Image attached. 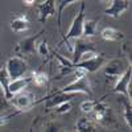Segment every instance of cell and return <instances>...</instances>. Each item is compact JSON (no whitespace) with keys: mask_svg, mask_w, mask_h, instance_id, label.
<instances>
[{"mask_svg":"<svg viewBox=\"0 0 132 132\" xmlns=\"http://www.w3.org/2000/svg\"><path fill=\"white\" fill-rule=\"evenodd\" d=\"M85 2H81V8L78 11V13L75 15L73 23L68 30V33L63 36V42L66 44V48L71 53L73 52V42L71 40H78V38H82V25H83V21H85Z\"/></svg>","mask_w":132,"mask_h":132,"instance_id":"6da1fadb","label":"cell"},{"mask_svg":"<svg viewBox=\"0 0 132 132\" xmlns=\"http://www.w3.org/2000/svg\"><path fill=\"white\" fill-rule=\"evenodd\" d=\"M5 71L9 77L11 81H15L19 78H24V75L28 71V63L23 57L12 56L9 57L7 63H5Z\"/></svg>","mask_w":132,"mask_h":132,"instance_id":"7a4b0ae2","label":"cell"},{"mask_svg":"<svg viewBox=\"0 0 132 132\" xmlns=\"http://www.w3.org/2000/svg\"><path fill=\"white\" fill-rule=\"evenodd\" d=\"M58 94H77V93H83V94H87V95H93V90H91V86H90V82L87 79V77H83L81 79H74L71 83H69L68 86L62 87L61 90L56 91Z\"/></svg>","mask_w":132,"mask_h":132,"instance_id":"3957f363","label":"cell"},{"mask_svg":"<svg viewBox=\"0 0 132 132\" xmlns=\"http://www.w3.org/2000/svg\"><path fill=\"white\" fill-rule=\"evenodd\" d=\"M129 66L126 63L123 58H114L111 61H107L104 65V75L111 79H118L122 74L126 73V70Z\"/></svg>","mask_w":132,"mask_h":132,"instance_id":"277c9868","label":"cell"},{"mask_svg":"<svg viewBox=\"0 0 132 132\" xmlns=\"http://www.w3.org/2000/svg\"><path fill=\"white\" fill-rule=\"evenodd\" d=\"M41 36V32L36 33L33 36L25 37L24 40H21L17 42V45L15 48V53L17 57L21 56H30L36 52V46H37V38Z\"/></svg>","mask_w":132,"mask_h":132,"instance_id":"5b68a950","label":"cell"},{"mask_svg":"<svg viewBox=\"0 0 132 132\" xmlns=\"http://www.w3.org/2000/svg\"><path fill=\"white\" fill-rule=\"evenodd\" d=\"M35 95L32 93H27V91H23L15 96L11 98L9 101V104H12L19 112H23L25 110H29V107H32L35 104Z\"/></svg>","mask_w":132,"mask_h":132,"instance_id":"8992f818","label":"cell"},{"mask_svg":"<svg viewBox=\"0 0 132 132\" xmlns=\"http://www.w3.org/2000/svg\"><path fill=\"white\" fill-rule=\"evenodd\" d=\"M87 52H96V49L94 48V45L91 42L86 41L85 38L74 40V42H73V52H71V54H73L71 62L74 65H77L79 62V58L83 56L85 53H87Z\"/></svg>","mask_w":132,"mask_h":132,"instance_id":"52a82bcc","label":"cell"},{"mask_svg":"<svg viewBox=\"0 0 132 132\" xmlns=\"http://www.w3.org/2000/svg\"><path fill=\"white\" fill-rule=\"evenodd\" d=\"M129 7H131L129 0H112V2H110L108 5L106 7L104 13L110 17L118 19L119 16H122Z\"/></svg>","mask_w":132,"mask_h":132,"instance_id":"ba28073f","label":"cell"},{"mask_svg":"<svg viewBox=\"0 0 132 132\" xmlns=\"http://www.w3.org/2000/svg\"><path fill=\"white\" fill-rule=\"evenodd\" d=\"M106 62H107V58L103 56V54H98V56H95L94 58H90V60H87L85 62H81V63L75 65V66L83 69L87 74H89V73H95L96 70H99L102 66L106 65Z\"/></svg>","mask_w":132,"mask_h":132,"instance_id":"9c48e42d","label":"cell"},{"mask_svg":"<svg viewBox=\"0 0 132 132\" xmlns=\"http://www.w3.org/2000/svg\"><path fill=\"white\" fill-rule=\"evenodd\" d=\"M132 83V68L129 66V68L126 70L124 74H122L119 77V78L116 79L115 82V87H114V91L116 94H122L123 96L127 98V89L128 86Z\"/></svg>","mask_w":132,"mask_h":132,"instance_id":"30bf717a","label":"cell"},{"mask_svg":"<svg viewBox=\"0 0 132 132\" xmlns=\"http://www.w3.org/2000/svg\"><path fill=\"white\" fill-rule=\"evenodd\" d=\"M38 20L41 23L46 21L49 17L56 15V2L53 0H46V2H42L41 4H38Z\"/></svg>","mask_w":132,"mask_h":132,"instance_id":"8fae6325","label":"cell"},{"mask_svg":"<svg viewBox=\"0 0 132 132\" xmlns=\"http://www.w3.org/2000/svg\"><path fill=\"white\" fill-rule=\"evenodd\" d=\"M11 30L15 33H23L29 29V20L27 15H16L11 19Z\"/></svg>","mask_w":132,"mask_h":132,"instance_id":"7c38bea8","label":"cell"},{"mask_svg":"<svg viewBox=\"0 0 132 132\" xmlns=\"http://www.w3.org/2000/svg\"><path fill=\"white\" fill-rule=\"evenodd\" d=\"M30 82V78H19V79H15V81H11L9 85H8V96H9V101H11V98L20 94V93H23L28 85Z\"/></svg>","mask_w":132,"mask_h":132,"instance_id":"4fadbf2b","label":"cell"},{"mask_svg":"<svg viewBox=\"0 0 132 132\" xmlns=\"http://www.w3.org/2000/svg\"><path fill=\"white\" fill-rule=\"evenodd\" d=\"M54 58L58 61V70H60V75H68L70 73H74L75 70V65L71 62V60L63 57L62 54L54 52Z\"/></svg>","mask_w":132,"mask_h":132,"instance_id":"5bb4252c","label":"cell"},{"mask_svg":"<svg viewBox=\"0 0 132 132\" xmlns=\"http://www.w3.org/2000/svg\"><path fill=\"white\" fill-rule=\"evenodd\" d=\"M71 94H58L56 93L54 95L48 96L46 99V103H45V108L46 110H52V108H56L57 106L65 103V102H70L71 101Z\"/></svg>","mask_w":132,"mask_h":132,"instance_id":"9a60e30c","label":"cell"},{"mask_svg":"<svg viewBox=\"0 0 132 132\" xmlns=\"http://www.w3.org/2000/svg\"><path fill=\"white\" fill-rule=\"evenodd\" d=\"M96 131H98L96 123L86 116L79 118L75 123V132H96Z\"/></svg>","mask_w":132,"mask_h":132,"instance_id":"2e32d148","label":"cell"},{"mask_svg":"<svg viewBox=\"0 0 132 132\" xmlns=\"http://www.w3.org/2000/svg\"><path fill=\"white\" fill-rule=\"evenodd\" d=\"M98 29V20L95 19H85L83 25H82V37L90 38L96 35Z\"/></svg>","mask_w":132,"mask_h":132,"instance_id":"e0dca14e","label":"cell"},{"mask_svg":"<svg viewBox=\"0 0 132 132\" xmlns=\"http://www.w3.org/2000/svg\"><path fill=\"white\" fill-rule=\"evenodd\" d=\"M101 36L106 41H122L124 38V33L122 30H119V29L107 27L101 32Z\"/></svg>","mask_w":132,"mask_h":132,"instance_id":"ac0fdd59","label":"cell"},{"mask_svg":"<svg viewBox=\"0 0 132 132\" xmlns=\"http://www.w3.org/2000/svg\"><path fill=\"white\" fill-rule=\"evenodd\" d=\"M30 82L37 86V87H44V86H46L48 82H49V77L46 73H44V71H35L32 75V78H30Z\"/></svg>","mask_w":132,"mask_h":132,"instance_id":"d6986e66","label":"cell"},{"mask_svg":"<svg viewBox=\"0 0 132 132\" xmlns=\"http://www.w3.org/2000/svg\"><path fill=\"white\" fill-rule=\"evenodd\" d=\"M120 101L124 104V110H123V116H124V120L129 128H132V110H131V102L123 95H120Z\"/></svg>","mask_w":132,"mask_h":132,"instance_id":"ffe728a7","label":"cell"},{"mask_svg":"<svg viewBox=\"0 0 132 132\" xmlns=\"http://www.w3.org/2000/svg\"><path fill=\"white\" fill-rule=\"evenodd\" d=\"M36 52L38 53V56L42 57V58H45L48 60L50 57V54H52V50L48 45V41L46 40H42L37 44V46H36Z\"/></svg>","mask_w":132,"mask_h":132,"instance_id":"44dd1931","label":"cell"},{"mask_svg":"<svg viewBox=\"0 0 132 132\" xmlns=\"http://www.w3.org/2000/svg\"><path fill=\"white\" fill-rule=\"evenodd\" d=\"M9 82H11V79H9L5 69L2 68L0 69V89L3 90V93H4V95H5V98L8 99V101H9V96H8V85H9Z\"/></svg>","mask_w":132,"mask_h":132,"instance_id":"7402d4cb","label":"cell"},{"mask_svg":"<svg viewBox=\"0 0 132 132\" xmlns=\"http://www.w3.org/2000/svg\"><path fill=\"white\" fill-rule=\"evenodd\" d=\"M96 104H98L96 101H93V99H87V101H83V102L81 103L79 107H81V111H82L83 114H91L94 110H95Z\"/></svg>","mask_w":132,"mask_h":132,"instance_id":"603a6c76","label":"cell"},{"mask_svg":"<svg viewBox=\"0 0 132 132\" xmlns=\"http://www.w3.org/2000/svg\"><path fill=\"white\" fill-rule=\"evenodd\" d=\"M54 111H56L57 115H65V114H68L71 111V103L70 102H65L60 106H57L56 108H54Z\"/></svg>","mask_w":132,"mask_h":132,"instance_id":"cb8c5ba5","label":"cell"},{"mask_svg":"<svg viewBox=\"0 0 132 132\" xmlns=\"http://www.w3.org/2000/svg\"><path fill=\"white\" fill-rule=\"evenodd\" d=\"M11 107V104H9V101L5 98V95H4V93H3V90L0 89V112H3V111H7V110Z\"/></svg>","mask_w":132,"mask_h":132,"instance_id":"d4e9b609","label":"cell"},{"mask_svg":"<svg viewBox=\"0 0 132 132\" xmlns=\"http://www.w3.org/2000/svg\"><path fill=\"white\" fill-rule=\"evenodd\" d=\"M61 124L57 122H49L45 124V132H61Z\"/></svg>","mask_w":132,"mask_h":132,"instance_id":"484cf974","label":"cell"},{"mask_svg":"<svg viewBox=\"0 0 132 132\" xmlns=\"http://www.w3.org/2000/svg\"><path fill=\"white\" fill-rule=\"evenodd\" d=\"M60 3V13H58V27H60V29H61V15H62V12H63V9H65V7H69L70 4H74V3H77V2H58Z\"/></svg>","mask_w":132,"mask_h":132,"instance_id":"4316f807","label":"cell"},{"mask_svg":"<svg viewBox=\"0 0 132 132\" xmlns=\"http://www.w3.org/2000/svg\"><path fill=\"white\" fill-rule=\"evenodd\" d=\"M13 115H8V116H3V118H0V127L2 126H4L8 120H9V118H12Z\"/></svg>","mask_w":132,"mask_h":132,"instance_id":"83f0119b","label":"cell"},{"mask_svg":"<svg viewBox=\"0 0 132 132\" xmlns=\"http://www.w3.org/2000/svg\"><path fill=\"white\" fill-rule=\"evenodd\" d=\"M23 3H24L25 5H28V7H29V5H33L36 2H33V0H25V2H23Z\"/></svg>","mask_w":132,"mask_h":132,"instance_id":"f1b7e54d","label":"cell"},{"mask_svg":"<svg viewBox=\"0 0 132 132\" xmlns=\"http://www.w3.org/2000/svg\"><path fill=\"white\" fill-rule=\"evenodd\" d=\"M115 132H118V131H115Z\"/></svg>","mask_w":132,"mask_h":132,"instance_id":"f546056e","label":"cell"},{"mask_svg":"<svg viewBox=\"0 0 132 132\" xmlns=\"http://www.w3.org/2000/svg\"><path fill=\"white\" fill-rule=\"evenodd\" d=\"M7 132H8V131H7Z\"/></svg>","mask_w":132,"mask_h":132,"instance_id":"4dcf8cb0","label":"cell"}]
</instances>
